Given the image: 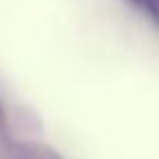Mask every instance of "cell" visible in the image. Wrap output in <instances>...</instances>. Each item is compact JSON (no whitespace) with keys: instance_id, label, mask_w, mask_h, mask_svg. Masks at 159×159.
I'll list each match as a JSON object with an SVG mask.
<instances>
[{"instance_id":"6da1fadb","label":"cell","mask_w":159,"mask_h":159,"mask_svg":"<svg viewBox=\"0 0 159 159\" xmlns=\"http://www.w3.org/2000/svg\"><path fill=\"white\" fill-rule=\"evenodd\" d=\"M137 2H139V5H142L157 22H159V0H137Z\"/></svg>"}]
</instances>
